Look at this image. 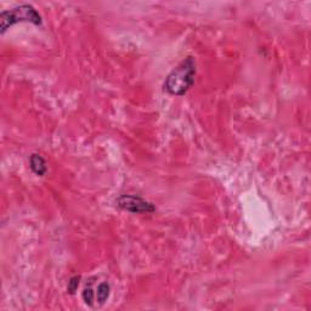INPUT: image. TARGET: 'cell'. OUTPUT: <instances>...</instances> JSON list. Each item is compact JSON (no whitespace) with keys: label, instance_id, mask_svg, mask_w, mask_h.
I'll use <instances>...</instances> for the list:
<instances>
[{"label":"cell","instance_id":"5","mask_svg":"<svg viewBox=\"0 0 311 311\" xmlns=\"http://www.w3.org/2000/svg\"><path fill=\"white\" fill-rule=\"evenodd\" d=\"M110 292H111V287L107 282H101V284L97 286V292H96V298L97 302L100 304H103L110 297Z\"/></svg>","mask_w":311,"mask_h":311},{"label":"cell","instance_id":"6","mask_svg":"<svg viewBox=\"0 0 311 311\" xmlns=\"http://www.w3.org/2000/svg\"><path fill=\"white\" fill-rule=\"evenodd\" d=\"M82 299L86 305H89V307H92V305H94V291H92L91 286L84 288L82 293Z\"/></svg>","mask_w":311,"mask_h":311},{"label":"cell","instance_id":"1","mask_svg":"<svg viewBox=\"0 0 311 311\" xmlns=\"http://www.w3.org/2000/svg\"><path fill=\"white\" fill-rule=\"evenodd\" d=\"M196 62L189 56L168 74L164 80V90L173 96H183L195 83Z\"/></svg>","mask_w":311,"mask_h":311},{"label":"cell","instance_id":"7","mask_svg":"<svg viewBox=\"0 0 311 311\" xmlns=\"http://www.w3.org/2000/svg\"><path fill=\"white\" fill-rule=\"evenodd\" d=\"M79 281H80L79 276L71 277L68 281V286H67V292H68L69 294H74L75 292H77L78 287H79Z\"/></svg>","mask_w":311,"mask_h":311},{"label":"cell","instance_id":"3","mask_svg":"<svg viewBox=\"0 0 311 311\" xmlns=\"http://www.w3.org/2000/svg\"><path fill=\"white\" fill-rule=\"evenodd\" d=\"M117 207L133 214H148L156 211V207L151 202L144 200L136 195H122L116 200Z\"/></svg>","mask_w":311,"mask_h":311},{"label":"cell","instance_id":"2","mask_svg":"<svg viewBox=\"0 0 311 311\" xmlns=\"http://www.w3.org/2000/svg\"><path fill=\"white\" fill-rule=\"evenodd\" d=\"M18 22H30L33 24H41V16L32 5L23 4L13 7L11 10H5L0 13V29L1 34L6 32L7 28Z\"/></svg>","mask_w":311,"mask_h":311},{"label":"cell","instance_id":"4","mask_svg":"<svg viewBox=\"0 0 311 311\" xmlns=\"http://www.w3.org/2000/svg\"><path fill=\"white\" fill-rule=\"evenodd\" d=\"M29 167L30 169H32V172L38 176H44L47 172L45 159H44L40 155H38V153H33V155L30 156Z\"/></svg>","mask_w":311,"mask_h":311}]
</instances>
